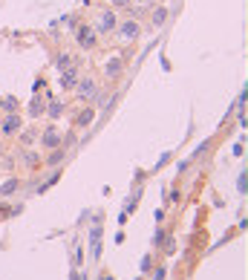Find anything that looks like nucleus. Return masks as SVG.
Listing matches in <instances>:
<instances>
[{
    "mask_svg": "<svg viewBox=\"0 0 248 280\" xmlns=\"http://www.w3.org/2000/svg\"><path fill=\"white\" fill-rule=\"evenodd\" d=\"M115 32H118V38L121 41H139V35H142V23L136 18H127V20H118V26H115Z\"/></svg>",
    "mask_w": 248,
    "mask_h": 280,
    "instance_id": "f257e3e1",
    "label": "nucleus"
},
{
    "mask_svg": "<svg viewBox=\"0 0 248 280\" xmlns=\"http://www.w3.org/2000/svg\"><path fill=\"white\" fill-rule=\"evenodd\" d=\"M115 26H118V18H115V9H104L101 15H98V20H96V32L98 35H113L115 32Z\"/></svg>",
    "mask_w": 248,
    "mask_h": 280,
    "instance_id": "f03ea898",
    "label": "nucleus"
},
{
    "mask_svg": "<svg viewBox=\"0 0 248 280\" xmlns=\"http://www.w3.org/2000/svg\"><path fill=\"white\" fill-rule=\"evenodd\" d=\"M98 92V84L92 75H84V78H78V84H75V96H78L81 101H92Z\"/></svg>",
    "mask_w": 248,
    "mask_h": 280,
    "instance_id": "7ed1b4c3",
    "label": "nucleus"
},
{
    "mask_svg": "<svg viewBox=\"0 0 248 280\" xmlns=\"http://www.w3.org/2000/svg\"><path fill=\"white\" fill-rule=\"evenodd\" d=\"M75 38H78V44L84 46V49H92V46L98 44V32L92 29V23H84V26H78Z\"/></svg>",
    "mask_w": 248,
    "mask_h": 280,
    "instance_id": "20e7f679",
    "label": "nucleus"
},
{
    "mask_svg": "<svg viewBox=\"0 0 248 280\" xmlns=\"http://www.w3.org/2000/svg\"><path fill=\"white\" fill-rule=\"evenodd\" d=\"M168 18H170V12L165 6H150V29H162L168 23Z\"/></svg>",
    "mask_w": 248,
    "mask_h": 280,
    "instance_id": "39448f33",
    "label": "nucleus"
},
{
    "mask_svg": "<svg viewBox=\"0 0 248 280\" xmlns=\"http://www.w3.org/2000/svg\"><path fill=\"white\" fill-rule=\"evenodd\" d=\"M41 145H44L46 150H58V147H61V133H58L55 127L44 130V139H41Z\"/></svg>",
    "mask_w": 248,
    "mask_h": 280,
    "instance_id": "423d86ee",
    "label": "nucleus"
},
{
    "mask_svg": "<svg viewBox=\"0 0 248 280\" xmlns=\"http://www.w3.org/2000/svg\"><path fill=\"white\" fill-rule=\"evenodd\" d=\"M121 73H124V61L121 58H110V61L104 64V75L107 78H121Z\"/></svg>",
    "mask_w": 248,
    "mask_h": 280,
    "instance_id": "0eeeda50",
    "label": "nucleus"
},
{
    "mask_svg": "<svg viewBox=\"0 0 248 280\" xmlns=\"http://www.w3.org/2000/svg\"><path fill=\"white\" fill-rule=\"evenodd\" d=\"M75 84H78V67H70V70H64L61 87H64V90H75Z\"/></svg>",
    "mask_w": 248,
    "mask_h": 280,
    "instance_id": "6e6552de",
    "label": "nucleus"
},
{
    "mask_svg": "<svg viewBox=\"0 0 248 280\" xmlns=\"http://www.w3.org/2000/svg\"><path fill=\"white\" fill-rule=\"evenodd\" d=\"M18 130H20V118L18 116H9V118H6V125H3V133L12 136V133H18Z\"/></svg>",
    "mask_w": 248,
    "mask_h": 280,
    "instance_id": "1a4fd4ad",
    "label": "nucleus"
},
{
    "mask_svg": "<svg viewBox=\"0 0 248 280\" xmlns=\"http://www.w3.org/2000/svg\"><path fill=\"white\" fill-rule=\"evenodd\" d=\"M61 113H64V101H52V104L46 107V116L49 118H61Z\"/></svg>",
    "mask_w": 248,
    "mask_h": 280,
    "instance_id": "9d476101",
    "label": "nucleus"
},
{
    "mask_svg": "<svg viewBox=\"0 0 248 280\" xmlns=\"http://www.w3.org/2000/svg\"><path fill=\"white\" fill-rule=\"evenodd\" d=\"M92 116H96V110H92V107L81 110V116H78V127H87L89 121H92Z\"/></svg>",
    "mask_w": 248,
    "mask_h": 280,
    "instance_id": "9b49d317",
    "label": "nucleus"
},
{
    "mask_svg": "<svg viewBox=\"0 0 248 280\" xmlns=\"http://www.w3.org/2000/svg\"><path fill=\"white\" fill-rule=\"evenodd\" d=\"M18 185H20L18 179H6L3 182V188H0V197H9L12 191H18Z\"/></svg>",
    "mask_w": 248,
    "mask_h": 280,
    "instance_id": "f8f14e48",
    "label": "nucleus"
},
{
    "mask_svg": "<svg viewBox=\"0 0 248 280\" xmlns=\"http://www.w3.org/2000/svg\"><path fill=\"white\" fill-rule=\"evenodd\" d=\"M113 3V9H130L133 6V0H110Z\"/></svg>",
    "mask_w": 248,
    "mask_h": 280,
    "instance_id": "ddd939ff",
    "label": "nucleus"
},
{
    "mask_svg": "<svg viewBox=\"0 0 248 280\" xmlns=\"http://www.w3.org/2000/svg\"><path fill=\"white\" fill-rule=\"evenodd\" d=\"M38 162H41V159H38L35 153H26V168H38Z\"/></svg>",
    "mask_w": 248,
    "mask_h": 280,
    "instance_id": "4468645a",
    "label": "nucleus"
},
{
    "mask_svg": "<svg viewBox=\"0 0 248 280\" xmlns=\"http://www.w3.org/2000/svg\"><path fill=\"white\" fill-rule=\"evenodd\" d=\"M64 67H70V55H58V70H64Z\"/></svg>",
    "mask_w": 248,
    "mask_h": 280,
    "instance_id": "2eb2a0df",
    "label": "nucleus"
},
{
    "mask_svg": "<svg viewBox=\"0 0 248 280\" xmlns=\"http://www.w3.org/2000/svg\"><path fill=\"white\" fill-rule=\"evenodd\" d=\"M61 159H64V153H52V156H49V162H46V165H61Z\"/></svg>",
    "mask_w": 248,
    "mask_h": 280,
    "instance_id": "dca6fc26",
    "label": "nucleus"
},
{
    "mask_svg": "<svg viewBox=\"0 0 248 280\" xmlns=\"http://www.w3.org/2000/svg\"><path fill=\"white\" fill-rule=\"evenodd\" d=\"M162 243H165V231L159 228V231H156V240H153V245H162Z\"/></svg>",
    "mask_w": 248,
    "mask_h": 280,
    "instance_id": "f3484780",
    "label": "nucleus"
}]
</instances>
